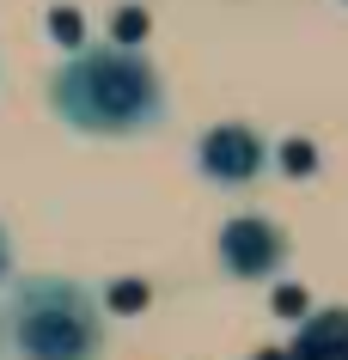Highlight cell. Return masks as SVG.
I'll use <instances>...</instances> for the list:
<instances>
[{
  "instance_id": "6",
  "label": "cell",
  "mask_w": 348,
  "mask_h": 360,
  "mask_svg": "<svg viewBox=\"0 0 348 360\" xmlns=\"http://www.w3.org/2000/svg\"><path fill=\"white\" fill-rule=\"evenodd\" d=\"M281 165H288V177H311V171H318L311 141H281Z\"/></svg>"
},
{
  "instance_id": "1",
  "label": "cell",
  "mask_w": 348,
  "mask_h": 360,
  "mask_svg": "<svg viewBox=\"0 0 348 360\" xmlns=\"http://www.w3.org/2000/svg\"><path fill=\"white\" fill-rule=\"evenodd\" d=\"M49 104L74 134H147L165 116V86L135 49H74L49 74Z\"/></svg>"
},
{
  "instance_id": "11",
  "label": "cell",
  "mask_w": 348,
  "mask_h": 360,
  "mask_svg": "<svg viewBox=\"0 0 348 360\" xmlns=\"http://www.w3.org/2000/svg\"><path fill=\"white\" fill-rule=\"evenodd\" d=\"M275 305H281V311H299V305H306V293H299V287H281V293H275Z\"/></svg>"
},
{
  "instance_id": "12",
  "label": "cell",
  "mask_w": 348,
  "mask_h": 360,
  "mask_svg": "<svg viewBox=\"0 0 348 360\" xmlns=\"http://www.w3.org/2000/svg\"><path fill=\"white\" fill-rule=\"evenodd\" d=\"M257 360H288V354H257Z\"/></svg>"
},
{
  "instance_id": "7",
  "label": "cell",
  "mask_w": 348,
  "mask_h": 360,
  "mask_svg": "<svg viewBox=\"0 0 348 360\" xmlns=\"http://www.w3.org/2000/svg\"><path fill=\"white\" fill-rule=\"evenodd\" d=\"M147 37V13L141 6H129V13H116V49H129V43Z\"/></svg>"
},
{
  "instance_id": "10",
  "label": "cell",
  "mask_w": 348,
  "mask_h": 360,
  "mask_svg": "<svg viewBox=\"0 0 348 360\" xmlns=\"http://www.w3.org/2000/svg\"><path fill=\"white\" fill-rule=\"evenodd\" d=\"M56 37H61V43H79V13L61 6V13H56Z\"/></svg>"
},
{
  "instance_id": "8",
  "label": "cell",
  "mask_w": 348,
  "mask_h": 360,
  "mask_svg": "<svg viewBox=\"0 0 348 360\" xmlns=\"http://www.w3.org/2000/svg\"><path fill=\"white\" fill-rule=\"evenodd\" d=\"M110 305H116V311H141V305H147V287H141V281H116L110 287Z\"/></svg>"
},
{
  "instance_id": "3",
  "label": "cell",
  "mask_w": 348,
  "mask_h": 360,
  "mask_svg": "<svg viewBox=\"0 0 348 360\" xmlns=\"http://www.w3.org/2000/svg\"><path fill=\"white\" fill-rule=\"evenodd\" d=\"M220 263L238 275V281H263L288 263V238L269 214H232L220 226Z\"/></svg>"
},
{
  "instance_id": "5",
  "label": "cell",
  "mask_w": 348,
  "mask_h": 360,
  "mask_svg": "<svg viewBox=\"0 0 348 360\" xmlns=\"http://www.w3.org/2000/svg\"><path fill=\"white\" fill-rule=\"evenodd\" d=\"M288 360H348V305H330V311H311L293 336Z\"/></svg>"
},
{
  "instance_id": "2",
  "label": "cell",
  "mask_w": 348,
  "mask_h": 360,
  "mask_svg": "<svg viewBox=\"0 0 348 360\" xmlns=\"http://www.w3.org/2000/svg\"><path fill=\"white\" fill-rule=\"evenodd\" d=\"M0 336L13 360H98L104 354V305L86 281L25 275L13 281Z\"/></svg>"
},
{
  "instance_id": "9",
  "label": "cell",
  "mask_w": 348,
  "mask_h": 360,
  "mask_svg": "<svg viewBox=\"0 0 348 360\" xmlns=\"http://www.w3.org/2000/svg\"><path fill=\"white\" fill-rule=\"evenodd\" d=\"M19 275H13V232L0 226V287H13Z\"/></svg>"
},
{
  "instance_id": "13",
  "label": "cell",
  "mask_w": 348,
  "mask_h": 360,
  "mask_svg": "<svg viewBox=\"0 0 348 360\" xmlns=\"http://www.w3.org/2000/svg\"><path fill=\"white\" fill-rule=\"evenodd\" d=\"M0 348H6V336H0Z\"/></svg>"
},
{
  "instance_id": "4",
  "label": "cell",
  "mask_w": 348,
  "mask_h": 360,
  "mask_svg": "<svg viewBox=\"0 0 348 360\" xmlns=\"http://www.w3.org/2000/svg\"><path fill=\"white\" fill-rule=\"evenodd\" d=\"M195 159H202V171H208L214 184H251L257 171H263V141L245 122H220V129L202 134Z\"/></svg>"
}]
</instances>
